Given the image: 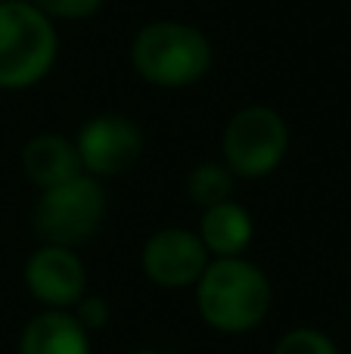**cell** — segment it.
<instances>
[{"label":"cell","mask_w":351,"mask_h":354,"mask_svg":"<svg viewBox=\"0 0 351 354\" xmlns=\"http://www.w3.org/2000/svg\"><path fill=\"white\" fill-rule=\"evenodd\" d=\"M199 314L221 333L255 330L271 311V283L243 258H218L199 277Z\"/></svg>","instance_id":"6da1fadb"},{"label":"cell","mask_w":351,"mask_h":354,"mask_svg":"<svg viewBox=\"0 0 351 354\" xmlns=\"http://www.w3.org/2000/svg\"><path fill=\"white\" fill-rule=\"evenodd\" d=\"M134 68L159 87H187L211 66V44L184 22H153L140 28L131 50Z\"/></svg>","instance_id":"7a4b0ae2"},{"label":"cell","mask_w":351,"mask_h":354,"mask_svg":"<svg viewBox=\"0 0 351 354\" xmlns=\"http://www.w3.org/2000/svg\"><path fill=\"white\" fill-rule=\"evenodd\" d=\"M56 59V31L35 3H0V87H31Z\"/></svg>","instance_id":"3957f363"},{"label":"cell","mask_w":351,"mask_h":354,"mask_svg":"<svg viewBox=\"0 0 351 354\" xmlns=\"http://www.w3.org/2000/svg\"><path fill=\"white\" fill-rule=\"evenodd\" d=\"M106 199L93 177H72L66 183L44 189L31 212V224L41 239L50 245H75L93 236L103 221Z\"/></svg>","instance_id":"277c9868"},{"label":"cell","mask_w":351,"mask_h":354,"mask_svg":"<svg viewBox=\"0 0 351 354\" xmlns=\"http://www.w3.org/2000/svg\"><path fill=\"white\" fill-rule=\"evenodd\" d=\"M224 159L240 177H265L283 162L290 147L286 122L267 106H246L224 128Z\"/></svg>","instance_id":"5b68a950"},{"label":"cell","mask_w":351,"mask_h":354,"mask_svg":"<svg viewBox=\"0 0 351 354\" xmlns=\"http://www.w3.org/2000/svg\"><path fill=\"white\" fill-rule=\"evenodd\" d=\"M143 134L134 122L122 115H99L87 122L78 134V159L97 177L122 174L140 159Z\"/></svg>","instance_id":"8992f818"},{"label":"cell","mask_w":351,"mask_h":354,"mask_svg":"<svg viewBox=\"0 0 351 354\" xmlns=\"http://www.w3.org/2000/svg\"><path fill=\"white\" fill-rule=\"evenodd\" d=\"M205 255L209 249L196 233L184 230V227H165V230L153 233L143 245V274L168 289L190 286L209 268Z\"/></svg>","instance_id":"52a82bcc"},{"label":"cell","mask_w":351,"mask_h":354,"mask_svg":"<svg viewBox=\"0 0 351 354\" xmlns=\"http://www.w3.org/2000/svg\"><path fill=\"white\" fill-rule=\"evenodd\" d=\"M25 286L50 308H68L84 292V264L66 245H44L25 264Z\"/></svg>","instance_id":"ba28073f"},{"label":"cell","mask_w":351,"mask_h":354,"mask_svg":"<svg viewBox=\"0 0 351 354\" xmlns=\"http://www.w3.org/2000/svg\"><path fill=\"white\" fill-rule=\"evenodd\" d=\"M19 354H91V342L87 330L72 314L53 308L25 324Z\"/></svg>","instance_id":"9c48e42d"},{"label":"cell","mask_w":351,"mask_h":354,"mask_svg":"<svg viewBox=\"0 0 351 354\" xmlns=\"http://www.w3.org/2000/svg\"><path fill=\"white\" fill-rule=\"evenodd\" d=\"M22 168L31 183H37L41 189H50V187H56V183H66L81 174L78 147L68 143L66 137L41 134L25 143Z\"/></svg>","instance_id":"30bf717a"},{"label":"cell","mask_w":351,"mask_h":354,"mask_svg":"<svg viewBox=\"0 0 351 354\" xmlns=\"http://www.w3.org/2000/svg\"><path fill=\"white\" fill-rule=\"evenodd\" d=\"M199 239L218 258H236L252 239V218L236 202H218L211 208H202Z\"/></svg>","instance_id":"8fae6325"},{"label":"cell","mask_w":351,"mask_h":354,"mask_svg":"<svg viewBox=\"0 0 351 354\" xmlns=\"http://www.w3.org/2000/svg\"><path fill=\"white\" fill-rule=\"evenodd\" d=\"M230 189H234V171L227 165H215V162H205V165L193 168L190 180H187V193H190V199L199 208H211L218 202H227Z\"/></svg>","instance_id":"7c38bea8"},{"label":"cell","mask_w":351,"mask_h":354,"mask_svg":"<svg viewBox=\"0 0 351 354\" xmlns=\"http://www.w3.org/2000/svg\"><path fill=\"white\" fill-rule=\"evenodd\" d=\"M274 354H339L336 345L317 330H292L277 342Z\"/></svg>","instance_id":"4fadbf2b"},{"label":"cell","mask_w":351,"mask_h":354,"mask_svg":"<svg viewBox=\"0 0 351 354\" xmlns=\"http://www.w3.org/2000/svg\"><path fill=\"white\" fill-rule=\"evenodd\" d=\"M35 6L44 16L56 19H84L103 6V0H35Z\"/></svg>","instance_id":"5bb4252c"},{"label":"cell","mask_w":351,"mask_h":354,"mask_svg":"<svg viewBox=\"0 0 351 354\" xmlns=\"http://www.w3.org/2000/svg\"><path fill=\"white\" fill-rule=\"evenodd\" d=\"M78 320L84 330H99V326H106V320H109V308H106L103 299H84L78 305Z\"/></svg>","instance_id":"9a60e30c"},{"label":"cell","mask_w":351,"mask_h":354,"mask_svg":"<svg viewBox=\"0 0 351 354\" xmlns=\"http://www.w3.org/2000/svg\"><path fill=\"white\" fill-rule=\"evenodd\" d=\"M134 354H162V351H134Z\"/></svg>","instance_id":"2e32d148"},{"label":"cell","mask_w":351,"mask_h":354,"mask_svg":"<svg viewBox=\"0 0 351 354\" xmlns=\"http://www.w3.org/2000/svg\"><path fill=\"white\" fill-rule=\"evenodd\" d=\"M0 3H6V0H0Z\"/></svg>","instance_id":"e0dca14e"}]
</instances>
